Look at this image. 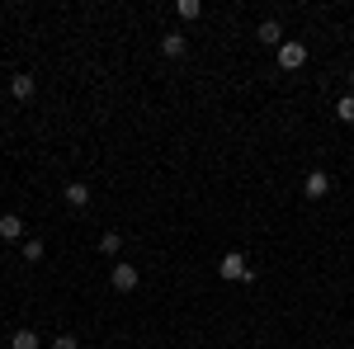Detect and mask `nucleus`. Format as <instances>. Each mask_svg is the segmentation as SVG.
Listing matches in <instances>:
<instances>
[{"mask_svg": "<svg viewBox=\"0 0 354 349\" xmlns=\"http://www.w3.org/2000/svg\"><path fill=\"white\" fill-rule=\"evenodd\" d=\"M62 194H66V203H71V208H90V185H85V180H71Z\"/></svg>", "mask_w": 354, "mask_h": 349, "instance_id": "nucleus-8", "label": "nucleus"}, {"mask_svg": "<svg viewBox=\"0 0 354 349\" xmlns=\"http://www.w3.org/2000/svg\"><path fill=\"white\" fill-rule=\"evenodd\" d=\"M350 85H354V66H350Z\"/></svg>", "mask_w": 354, "mask_h": 349, "instance_id": "nucleus-16", "label": "nucleus"}, {"mask_svg": "<svg viewBox=\"0 0 354 349\" xmlns=\"http://www.w3.org/2000/svg\"><path fill=\"white\" fill-rule=\"evenodd\" d=\"M161 53L165 57H185V53H189V38H185V33H165V38H161Z\"/></svg>", "mask_w": 354, "mask_h": 349, "instance_id": "nucleus-9", "label": "nucleus"}, {"mask_svg": "<svg viewBox=\"0 0 354 349\" xmlns=\"http://www.w3.org/2000/svg\"><path fill=\"white\" fill-rule=\"evenodd\" d=\"M24 260H28V265L43 260V241H38V236H28V241H24Z\"/></svg>", "mask_w": 354, "mask_h": 349, "instance_id": "nucleus-13", "label": "nucleus"}, {"mask_svg": "<svg viewBox=\"0 0 354 349\" xmlns=\"http://www.w3.org/2000/svg\"><path fill=\"white\" fill-rule=\"evenodd\" d=\"M279 66H283V71H298V66H307V43H298V38H283V48H279Z\"/></svg>", "mask_w": 354, "mask_h": 349, "instance_id": "nucleus-2", "label": "nucleus"}, {"mask_svg": "<svg viewBox=\"0 0 354 349\" xmlns=\"http://www.w3.org/2000/svg\"><path fill=\"white\" fill-rule=\"evenodd\" d=\"M218 274L227 279V283H236V279H241V283H250V279H255V269L245 265V255H241V250H227V255L218 260Z\"/></svg>", "mask_w": 354, "mask_h": 349, "instance_id": "nucleus-1", "label": "nucleus"}, {"mask_svg": "<svg viewBox=\"0 0 354 349\" xmlns=\"http://www.w3.org/2000/svg\"><path fill=\"white\" fill-rule=\"evenodd\" d=\"M255 38H260V43H270V48H283V24H279V19H260Z\"/></svg>", "mask_w": 354, "mask_h": 349, "instance_id": "nucleus-7", "label": "nucleus"}, {"mask_svg": "<svg viewBox=\"0 0 354 349\" xmlns=\"http://www.w3.org/2000/svg\"><path fill=\"white\" fill-rule=\"evenodd\" d=\"M0 241H24V217H19V213L0 217Z\"/></svg>", "mask_w": 354, "mask_h": 349, "instance_id": "nucleus-6", "label": "nucleus"}, {"mask_svg": "<svg viewBox=\"0 0 354 349\" xmlns=\"http://www.w3.org/2000/svg\"><path fill=\"white\" fill-rule=\"evenodd\" d=\"M175 15H180V19H198V15H203V5H198V0H180V5H175Z\"/></svg>", "mask_w": 354, "mask_h": 349, "instance_id": "nucleus-12", "label": "nucleus"}, {"mask_svg": "<svg viewBox=\"0 0 354 349\" xmlns=\"http://www.w3.org/2000/svg\"><path fill=\"white\" fill-rule=\"evenodd\" d=\"M10 95H15L19 104H28V100L38 95V81H33L28 71H19V76H10Z\"/></svg>", "mask_w": 354, "mask_h": 349, "instance_id": "nucleus-5", "label": "nucleus"}, {"mask_svg": "<svg viewBox=\"0 0 354 349\" xmlns=\"http://www.w3.org/2000/svg\"><path fill=\"white\" fill-rule=\"evenodd\" d=\"M53 349H81V340H76V335H57Z\"/></svg>", "mask_w": 354, "mask_h": 349, "instance_id": "nucleus-15", "label": "nucleus"}, {"mask_svg": "<svg viewBox=\"0 0 354 349\" xmlns=\"http://www.w3.org/2000/svg\"><path fill=\"white\" fill-rule=\"evenodd\" d=\"M109 283L118 288V293H133L137 283H142V274H137V265H128V260H118V265H113V274H109Z\"/></svg>", "mask_w": 354, "mask_h": 349, "instance_id": "nucleus-3", "label": "nucleus"}, {"mask_svg": "<svg viewBox=\"0 0 354 349\" xmlns=\"http://www.w3.org/2000/svg\"><path fill=\"white\" fill-rule=\"evenodd\" d=\"M10 349H38V330H28V326H19V330L10 335Z\"/></svg>", "mask_w": 354, "mask_h": 349, "instance_id": "nucleus-10", "label": "nucleus"}, {"mask_svg": "<svg viewBox=\"0 0 354 349\" xmlns=\"http://www.w3.org/2000/svg\"><path fill=\"white\" fill-rule=\"evenodd\" d=\"M118 250H123V236L118 232H104L100 236V255H118Z\"/></svg>", "mask_w": 354, "mask_h": 349, "instance_id": "nucleus-11", "label": "nucleus"}, {"mask_svg": "<svg viewBox=\"0 0 354 349\" xmlns=\"http://www.w3.org/2000/svg\"><path fill=\"white\" fill-rule=\"evenodd\" d=\"M302 194H307V198H326V194H330V175H326V170H307Z\"/></svg>", "mask_w": 354, "mask_h": 349, "instance_id": "nucleus-4", "label": "nucleus"}, {"mask_svg": "<svg viewBox=\"0 0 354 349\" xmlns=\"http://www.w3.org/2000/svg\"><path fill=\"white\" fill-rule=\"evenodd\" d=\"M335 118H340V123H354V95H345V100L335 104Z\"/></svg>", "mask_w": 354, "mask_h": 349, "instance_id": "nucleus-14", "label": "nucleus"}]
</instances>
